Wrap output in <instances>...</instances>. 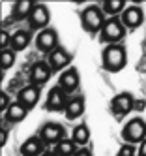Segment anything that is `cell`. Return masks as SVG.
Returning a JSON list of instances; mask_svg holds the SVG:
<instances>
[{
	"label": "cell",
	"mask_w": 146,
	"mask_h": 156,
	"mask_svg": "<svg viewBox=\"0 0 146 156\" xmlns=\"http://www.w3.org/2000/svg\"><path fill=\"white\" fill-rule=\"evenodd\" d=\"M79 19H81L83 30L88 32V34H99L103 25H105V21H107L103 9H101V6H97V4L86 6L81 12V15H79Z\"/></svg>",
	"instance_id": "cell-1"
},
{
	"label": "cell",
	"mask_w": 146,
	"mask_h": 156,
	"mask_svg": "<svg viewBox=\"0 0 146 156\" xmlns=\"http://www.w3.org/2000/svg\"><path fill=\"white\" fill-rule=\"evenodd\" d=\"M126 62H127V53H126V47L120 45V43L107 45L103 49V55H101V64H103V70L116 73V72L124 70Z\"/></svg>",
	"instance_id": "cell-2"
},
{
	"label": "cell",
	"mask_w": 146,
	"mask_h": 156,
	"mask_svg": "<svg viewBox=\"0 0 146 156\" xmlns=\"http://www.w3.org/2000/svg\"><path fill=\"white\" fill-rule=\"evenodd\" d=\"M124 36H126V27L122 25L120 17H109L99 32V41L114 45V43H120L124 40Z\"/></svg>",
	"instance_id": "cell-3"
},
{
	"label": "cell",
	"mask_w": 146,
	"mask_h": 156,
	"mask_svg": "<svg viewBox=\"0 0 146 156\" xmlns=\"http://www.w3.org/2000/svg\"><path fill=\"white\" fill-rule=\"evenodd\" d=\"M122 139L124 143H129V145H141L146 139V122L141 117L127 120L126 126L122 128Z\"/></svg>",
	"instance_id": "cell-4"
},
{
	"label": "cell",
	"mask_w": 146,
	"mask_h": 156,
	"mask_svg": "<svg viewBox=\"0 0 146 156\" xmlns=\"http://www.w3.org/2000/svg\"><path fill=\"white\" fill-rule=\"evenodd\" d=\"M39 139L45 145H58L62 139H66V130L58 122H45L39 130Z\"/></svg>",
	"instance_id": "cell-5"
},
{
	"label": "cell",
	"mask_w": 146,
	"mask_h": 156,
	"mask_svg": "<svg viewBox=\"0 0 146 156\" xmlns=\"http://www.w3.org/2000/svg\"><path fill=\"white\" fill-rule=\"evenodd\" d=\"M133 105H135L133 94H129V92H120V94H116L114 98L110 100V113L114 115L116 119H122V117H126L129 111L133 109Z\"/></svg>",
	"instance_id": "cell-6"
},
{
	"label": "cell",
	"mask_w": 146,
	"mask_h": 156,
	"mask_svg": "<svg viewBox=\"0 0 146 156\" xmlns=\"http://www.w3.org/2000/svg\"><path fill=\"white\" fill-rule=\"evenodd\" d=\"M120 21H122V25L126 27V30H135V28H139V27L142 25V21H144V12H142V8L137 6V4L126 6V9L120 13Z\"/></svg>",
	"instance_id": "cell-7"
},
{
	"label": "cell",
	"mask_w": 146,
	"mask_h": 156,
	"mask_svg": "<svg viewBox=\"0 0 146 156\" xmlns=\"http://www.w3.org/2000/svg\"><path fill=\"white\" fill-rule=\"evenodd\" d=\"M49 21H51V12H49V8L45 6V4H38L34 6L32 9V13L28 17V25L32 30H45V28H49Z\"/></svg>",
	"instance_id": "cell-8"
},
{
	"label": "cell",
	"mask_w": 146,
	"mask_h": 156,
	"mask_svg": "<svg viewBox=\"0 0 146 156\" xmlns=\"http://www.w3.org/2000/svg\"><path fill=\"white\" fill-rule=\"evenodd\" d=\"M34 43H36L38 51L49 55L53 49L58 47V32H56V28H51L49 27V28L38 32V36H36V40H34Z\"/></svg>",
	"instance_id": "cell-9"
},
{
	"label": "cell",
	"mask_w": 146,
	"mask_h": 156,
	"mask_svg": "<svg viewBox=\"0 0 146 156\" xmlns=\"http://www.w3.org/2000/svg\"><path fill=\"white\" fill-rule=\"evenodd\" d=\"M70 62H71V55L67 53L62 45H58L56 49H53L47 55V64L51 66L53 72H64L70 68Z\"/></svg>",
	"instance_id": "cell-10"
},
{
	"label": "cell",
	"mask_w": 146,
	"mask_h": 156,
	"mask_svg": "<svg viewBox=\"0 0 146 156\" xmlns=\"http://www.w3.org/2000/svg\"><path fill=\"white\" fill-rule=\"evenodd\" d=\"M67 94L62 90V88L56 85L53 87L51 90L47 92V100H45V109L47 111H53V113H56V111H64L66 105H67Z\"/></svg>",
	"instance_id": "cell-11"
},
{
	"label": "cell",
	"mask_w": 146,
	"mask_h": 156,
	"mask_svg": "<svg viewBox=\"0 0 146 156\" xmlns=\"http://www.w3.org/2000/svg\"><path fill=\"white\" fill-rule=\"evenodd\" d=\"M79 85H81V75H79V70L73 68V66H70L67 70H64L60 73V77H58V87L66 94L75 92L79 88Z\"/></svg>",
	"instance_id": "cell-12"
},
{
	"label": "cell",
	"mask_w": 146,
	"mask_h": 156,
	"mask_svg": "<svg viewBox=\"0 0 146 156\" xmlns=\"http://www.w3.org/2000/svg\"><path fill=\"white\" fill-rule=\"evenodd\" d=\"M51 66L47 64V60H39L36 64H32L30 68V85H36V87H43L51 79Z\"/></svg>",
	"instance_id": "cell-13"
},
{
	"label": "cell",
	"mask_w": 146,
	"mask_h": 156,
	"mask_svg": "<svg viewBox=\"0 0 146 156\" xmlns=\"http://www.w3.org/2000/svg\"><path fill=\"white\" fill-rule=\"evenodd\" d=\"M17 102H19L21 105H25V107L30 111L34 105L39 102V87H36V85H26V87H22L21 90H19V94H17Z\"/></svg>",
	"instance_id": "cell-14"
},
{
	"label": "cell",
	"mask_w": 146,
	"mask_h": 156,
	"mask_svg": "<svg viewBox=\"0 0 146 156\" xmlns=\"http://www.w3.org/2000/svg\"><path fill=\"white\" fill-rule=\"evenodd\" d=\"M45 152V143L39 136H32L21 145V156H41Z\"/></svg>",
	"instance_id": "cell-15"
},
{
	"label": "cell",
	"mask_w": 146,
	"mask_h": 156,
	"mask_svg": "<svg viewBox=\"0 0 146 156\" xmlns=\"http://www.w3.org/2000/svg\"><path fill=\"white\" fill-rule=\"evenodd\" d=\"M34 6L36 2H32V0H17V2L11 6V19L13 21H25L30 17Z\"/></svg>",
	"instance_id": "cell-16"
},
{
	"label": "cell",
	"mask_w": 146,
	"mask_h": 156,
	"mask_svg": "<svg viewBox=\"0 0 146 156\" xmlns=\"http://www.w3.org/2000/svg\"><path fill=\"white\" fill-rule=\"evenodd\" d=\"M64 113H66V119L67 120H75L79 117H83L84 113V98L83 96H73L67 100V105L64 109Z\"/></svg>",
	"instance_id": "cell-17"
},
{
	"label": "cell",
	"mask_w": 146,
	"mask_h": 156,
	"mask_svg": "<svg viewBox=\"0 0 146 156\" xmlns=\"http://www.w3.org/2000/svg\"><path fill=\"white\" fill-rule=\"evenodd\" d=\"M28 115V109L25 105H21L19 102H11V105L8 107V111L4 113V119L9 122V124H17V122L25 120Z\"/></svg>",
	"instance_id": "cell-18"
},
{
	"label": "cell",
	"mask_w": 146,
	"mask_h": 156,
	"mask_svg": "<svg viewBox=\"0 0 146 156\" xmlns=\"http://www.w3.org/2000/svg\"><path fill=\"white\" fill-rule=\"evenodd\" d=\"M30 43V32L28 30H15L13 34H11V43H9V49H13L15 53L17 51H22L26 49Z\"/></svg>",
	"instance_id": "cell-19"
},
{
	"label": "cell",
	"mask_w": 146,
	"mask_h": 156,
	"mask_svg": "<svg viewBox=\"0 0 146 156\" xmlns=\"http://www.w3.org/2000/svg\"><path fill=\"white\" fill-rule=\"evenodd\" d=\"M126 2L124 0H105L101 4V9H103L105 15H110V17H120V13L126 9Z\"/></svg>",
	"instance_id": "cell-20"
},
{
	"label": "cell",
	"mask_w": 146,
	"mask_h": 156,
	"mask_svg": "<svg viewBox=\"0 0 146 156\" xmlns=\"http://www.w3.org/2000/svg\"><path fill=\"white\" fill-rule=\"evenodd\" d=\"M56 156H75L77 152V145L73 139H62L58 145H54V151Z\"/></svg>",
	"instance_id": "cell-21"
},
{
	"label": "cell",
	"mask_w": 146,
	"mask_h": 156,
	"mask_svg": "<svg viewBox=\"0 0 146 156\" xmlns=\"http://www.w3.org/2000/svg\"><path fill=\"white\" fill-rule=\"evenodd\" d=\"M71 139L75 141V145L86 147V143H88V139H90V128H88L86 124H77V126L73 128Z\"/></svg>",
	"instance_id": "cell-22"
},
{
	"label": "cell",
	"mask_w": 146,
	"mask_h": 156,
	"mask_svg": "<svg viewBox=\"0 0 146 156\" xmlns=\"http://www.w3.org/2000/svg\"><path fill=\"white\" fill-rule=\"evenodd\" d=\"M15 64V51L13 49H4L0 51V68L8 70Z\"/></svg>",
	"instance_id": "cell-23"
},
{
	"label": "cell",
	"mask_w": 146,
	"mask_h": 156,
	"mask_svg": "<svg viewBox=\"0 0 146 156\" xmlns=\"http://www.w3.org/2000/svg\"><path fill=\"white\" fill-rule=\"evenodd\" d=\"M116 156H137V147L129 145V143H124L120 147V151L116 152Z\"/></svg>",
	"instance_id": "cell-24"
},
{
	"label": "cell",
	"mask_w": 146,
	"mask_h": 156,
	"mask_svg": "<svg viewBox=\"0 0 146 156\" xmlns=\"http://www.w3.org/2000/svg\"><path fill=\"white\" fill-rule=\"evenodd\" d=\"M9 43H11V34L8 30H0V49H9Z\"/></svg>",
	"instance_id": "cell-25"
},
{
	"label": "cell",
	"mask_w": 146,
	"mask_h": 156,
	"mask_svg": "<svg viewBox=\"0 0 146 156\" xmlns=\"http://www.w3.org/2000/svg\"><path fill=\"white\" fill-rule=\"evenodd\" d=\"M11 105V102H9V96L6 94V92H0V111H8V107Z\"/></svg>",
	"instance_id": "cell-26"
},
{
	"label": "cell",
	"mask_w": 146,
	"mask_h": 156,
	"mask_svg": "<svg viewBox=\"0 0 146 156\" xmlns=\"http://www.w3.org/2000/svg\"><path fill=\"white\" fill-rule=\"evenodd\" d=\"M75 156H94V154H92V151H90L88 147H81V149H77Z\"/></svg>",
	"instance_id": "cell-27"
},
{
	"label": "cell",
	"mask_w": 146,
	"mask_h": 156,
	"mask_svg": "<svg viewBox=\"0 0 146 156\" xmlns=\"http://www.w3.org/2000/svg\"><path fill=\"white\" fill-rule=\"evenodd\" d=\"M6 141H8V130L2 128V130H0V147H4Z\"/></svg>",
	"instance_id": "cell-28"
},
{
	"label": "cell",
	"mask_w": 146,
	"mask_h": 156,
	"mask_svg": "<svg viewBox=\"0 0 146 156\" xmlns=\"http://www.w3.org/2000/svg\"><path fill=\"white\" fill-rule=\"evenodd\" d=\"M137 152H139V156H146V139L139 145V151Z\"/></svg>",
	"instance_id": "cell-29"
},
{
	"label": "cell",
	"mask_w": 146,
	"mask_h": 156,
	"mask_svg": "<svg viewBox=\"0 0 146 156\" xmlns=\"http://www.w3.org/2000/svg\"><path fill=\"white\" fill-rule=\"evenodd\" d=\"M142 107H144V102H142V100H139V102H135V105H133V109H139V111H141Z\"/></svg>",
	"instance_id": "cell-30"
},
{
	"label": "cell",
	"mask_w": 146,
	"mask_h": 156,
	"mask_svg": "<svg viewBox=\"0 0 146 156\" xmlns=\"http://www.w3.org/2000/svg\"><path fill=\"white\" fill-rule=\"evenodd\" d=\"M41 156H56V154H54V152H43Z\"/></svg>",
	"instance_id": "cell-31"
}]
</instances>
